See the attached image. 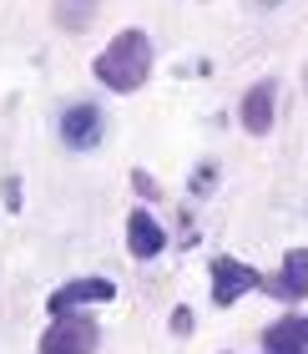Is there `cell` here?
<instances>
[{
    "label": "cell",
    "mask_w": 308,
    "mask_h": 354,
    "mask_svg": "<svg viewBox=\"0 0 308 354\" xmlns=\"http://www.w3.org/2000/svg\"><path fill=\"white\" fill-rule=\"evenodd\" d=\"M152 66H157V51H152V36L142 26H126V30H117L102 51H96V61H91V76L102 82L106 91H117V96H132V91H142L147 86V76H152Z\"/></svg>",
    "instance_id": "1"
},
{
    "label": "cell",
    "mask_w": 308,
    "mask_h": 354,
    "mask_svg": "<svg viewBox=\"0 0 308 354\" xmlns=\"http://www.w3.org/2000/svg\"><path fill=\"white\" fill-rule=\"evenodd\" d=\"M36 354H102V324L96 314H61L41 329L36 339Z\"/></svg>",
    "instance_id": "2"
},
{
    "label": "cell",
    "mask_w": 308,
    "mask_h": 354,
    "mask_svg": "<svg viewBox=\"0 0 308 354\" xmlns=\"http://www.w3.org/2000/svg\"><path fill=\"white\" fill-rule=\"evenodd\" d=\"M258 288H263V273L253 263L233 259V253H218V259L207 263V299H213L218 309H233V304H242L248 294H258Z\"/></svg>",
    "instance_id": "3"
},
{
    "label": "cell",
    "mask_w": 308,
    "mask_h": 354,
    "mask_svg": "<svg viewBox=\"0 0 308 354\" xmlns=\"http://www.w3.org/2000/svg\"><path fill=\"white\" fill-rule=\"evenodd\" d=\"M111 299H117V283L106 273H81V279H66L61 288L46 294V314L61 319V314H81V309H102Z\"/></svg>",
    "instance_id": "4"
},
{
    "label": "cell",
    "mask_w": 308,
    "mask_h": 354,
    "mask_svg": "<svg viewBox=\"0 0 308 354\" xmlns=\"http://www.w3.org/2000/svg\"><path fill=\"white\" fill-rule=\"evenodd\" d=\"M56 132H61V147L91 152V147H102V137H106V117H102L96 102H71L66 111H61Z\"/></svg>",
    "instance_id": "5"
},
{
    "label": "cell",
    "mask_w": 308,
    "mask_h": 354,
    "mask_svg": "<svg viewBox=\"0 0 308 354\" xmlns=\"http://www.w3.org/2000/svg\"><path fill=\"white\" fill-rule=\"evenodd\" d=\"M238 127L248 137H268L273 127H278V82H273V76H263V82H253L248 91H242Z\"/></svg>",
    "instance_id": "6"
},
{
    "label": "cell",
    "mask_w": 308,
    "mask_h": 354,
    "mask_svg": "<svg viewBox=\"0 0 308 354\" xmlns=\"http://www.w3.org/2000/svg\"><path fill=\"white\" fill-rule=\"evenodd\" d=\"M167 248H172V233L152 218V207L137 203L132 213H126V253H132L137 263H152V259H162Z\"/></svg>",
    "instance_id": "7"
},
{
    "label": "cell",
    "mask_w": 308,
    "mask_h": 354,
    "mask_svg": "<svg viewBox=\"0 0 308 354\" xmlns=\"http://www.w3.org/2000/svg\"><path fill=\"white\" fill-rule=\"evenodd\" d=\"M263 294L283 299V304H303L308 299V248H288L278 273H263Z\"/></svg>",
    "instance_id": "8"
},
{
    "label": "cell",
    "mask_w": 308,
    "mask_h": 354,
    "mask_svg": "<svg viewBox=\"0 0 308 354\" xmlns=\"http://www.w3.org/2000/svg\"><path fill=\"white\" fill-rule=\"evenodd\" d=\"M268 354H308V314H278L263 329Z\"/></svg>",
    "instance_id": "9"
},
{
    "label": "cell",
    "mask_w": 308,
    "mask_h": 354,
    "mask_svg": "<svg viewBox=\"0 0 308 354\" xmlns=\"http://www.w3.org/2000/svg\"><path fill=\"white\" fill-rule=\"evenodd\" d=\"M51 15H56V26L66 30V36H86L91 21H96V0H56Z\"/></svg>",
    "instance_id": "10"
},
{
    "label": "cell",
    "mask_w": 308,
    "mask_h": 354,
    "mask_svg": "<svg viewBox=\"0 0 308 354\" xmlns=\"http://www.w3.org/2000/svg\"><path fill=\"white\" fill-rule=\"evenodd\" d=\"M167 329H172V339H187V334L198 329V319H192V309H187V304H177V309H172Z\"/></svg>",
    "instance_id": "11"
},
{
    "label": "cell",
    "mask_w": 308,
    "mask_h": 354,
    "mask_svg": "<svg viewBox=\"0 0 308 354\" xmlns=\"http://www.w3.org/2000/svg\"><path fill=\"white\" fill-rule=\"evenodd\" d=\"M218 183V162H202L198 172H192V183H187V192L192 198H207V187Z\"/></svg>",
    "instance_id": "12"
},
{
    "label": "cell",
    "mask_w": 308,
    "mask_h": 354,
    "mask_svg": "<svg viewBox=\"0 0 308 354\" xmlns=\"http://www.w3.org/2000/svg\"><path fill=\"white\" fill-rule=\"evenodd\" d=\"M132 187H137V198H142V203H157V198H162L157 177H152V172H142V167H132Z\"/></svg>",
    "instance_id": "13"
},
{
    "label": "cell",
    "mask_w": 308,
    "mask_h": 354,
    "mask_svg": "<svg viewBox=\"0 0 308 354\" xmlns=\"http://www.w3.org/2000/svg\"><path fill=\"white\" fill-rule=\"evenodd\" d=\"M0 203H6L10 207V213H21V203H26V187H21V177H6V183H0Z\"/></svg>",
    "instance_id": "14"
},
{
    "label": "cell",
    "mask_w": 308,
    "mask_h": 354,
    "mask_svg": "<svg viewBox=\"0 0 308 354\" xmlns=\"http://www.w3.org/2000/svg\"><path fill=\"white\" fill-rule=\"evenodd\" d=\"M303 96H308V61H303Z\"/></svg>",
    "instance_id": "15"
},
{
    "label": "cell",
    "mask_w": 308,
    "mask_h": 354,
    "mask_svg": "<svg viewBox=\"0 0 308 354\" xmlns=\"http://www.w3.org/2000/svg\"><path fill=\"white\" fill-rule=\"evenodd\" d=\"M303 213H308V207H303Z\"/></svg>",
    "instance_id": "16"
},
{
    "label": "cell",
    "mask_w": 308,
    "mask_h": 354,
    "mask_svg": "<svg viewBox=\"0 0 308 354\" xmlns=\"http://www.w3.org/2000/svg\"><path fill=\"white\" fill-rule=\"evenodd\" d=\"M222 354H228V349H222Z\"/></svg>",
    "instance_id": "17"
},
{
    "label": "cell",
    "mask_w": 308,
    "mask_h": 354,
    "mask_svg": "<svg viewBox=\"0 0 308 354\" xmlns=\"http://www.w3.org/2000/svg\"><path fill=\"white\" fill-rule=\"evenodd\" d=\"M263 354H268V349H263Z\"/></svg>",
    "instance_id": "18"
}]
</instances>
